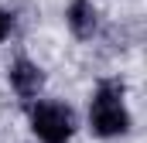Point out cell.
Listing matches in <instances>:
<instances>
[{
	"label": "cell",
	"mask_w": 147,
	"mask_h": 143,
	"mask_svg": "<svg viewBox=\"0 0 147 143\" xmlns=\"http://www.w3.org/2000/svg\"><path fill=\"white\" fill-rule=\"evenodd\" d=\"M89 130L103 140L123 136L130 130V109L123 102V82H99L89 102Z\"/></svg>",
	"instance_id": "cell-1"
},
{
	"label": "cell",
	"mask_w": 147,
	"mask_h": 143,
	"mask_svg": "<svg viewBox=\"0 0 147 143\" xmlns=\"http://www.w3.org/2000/svg\"><path fill=\"white\" fill-rule=\"evenodd\" d=\"M7 82H10V89L21 96V99H34L38 92H41V85H45V72L38 61L31 58H14L10 65H7Z\"/></svg>",
	"instance_id": "cell-3"
},
{
	"label": "cell",
	"mask_w": 147,
	"mask_h": 143,
	"mask_svg": "<svg viewBox=\"0 0 147 143\" xmlns=\"http://www.w3.org/2000/svg\"><path fill=\"white\" fill-rule=\"evenodd\" d=\"M10 31H14V14L0 7V44H3L7 37H10Z\"/></svg>",
	"instance_id": "cell-5"
},
{
	"label": "cell",
	"mask_w": 147,
	"mask_h": 143,
	"mask_svg": "<svg viewBox=\"0 0 147 143\" xmlns=\"http://www.w3.org/2000/svg\"><path fill=\"white\" fill-rule=\"evenodd\" d=\"M31 119V133L41 143H69L75 133V116L62 102H34L28 109Z\"/></svg>",
	"instance_id": "cell-2"
},
{
	"label": "cell",
	"mask_w": 147,
	"mask_h": 143,
	"mask_svg": "<svg viewBox=\"0 0 147 143\" xmlns=\"http://www.w3.org/2000/svg\"><path fill=\"white\" fill-rule=\"evenodd\" d=\"M65 24L79 41H89V37L99 31V10L92 0H69L65 7Z\"/></svg>",
	"instance_id": "cell-4"
}]
</instances>
